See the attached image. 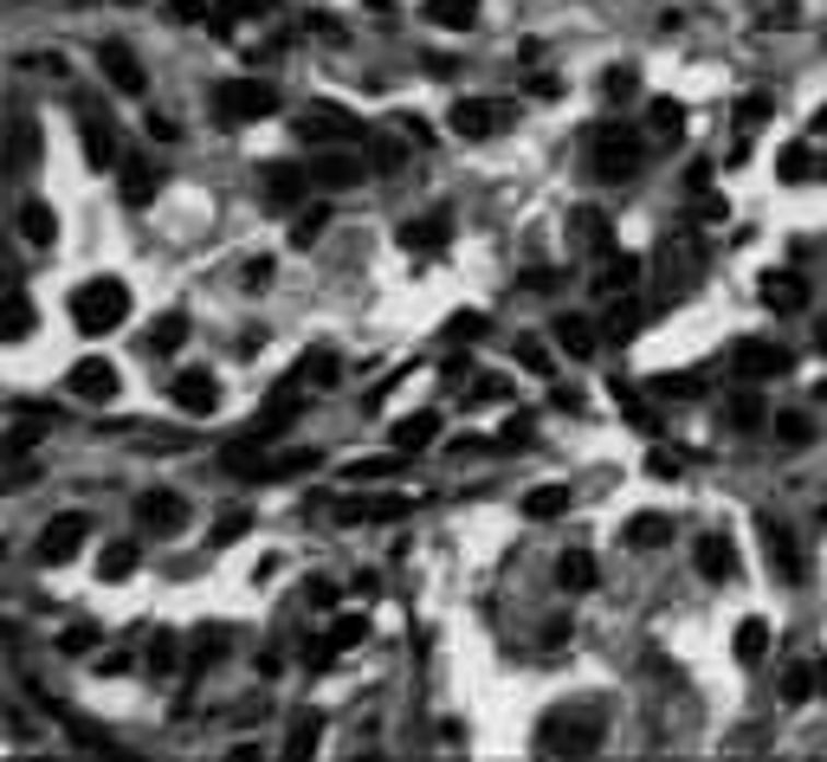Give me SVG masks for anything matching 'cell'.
I'll return each mask as SVG.
<instances>
[{
  "label": "cell",
  "mask_w": 827,
  "mask_h": 762,
  "mask_svg": "<svg viewBox=\"0 0 827 762\" xmlns=\"http://www.w3.org/2000/svg\"><path fill=\"white\" fill-rule=\"evenodd\" d=\"M627 550H666L673 543V517H660V511H640V517H627Z\"/></svg>",
  "instance_id": "603a6c76"
},
{
  "label": "cell",
  "mask_w": 827,
  "mask_h": 762,
  "mask_svg": "<svg viewBox=\"0 0 827 762\" xmlns=\"http://www.w3.org/2000/svg\"><path fill=\"white\" fill-rule=\"evenodd\" d=\"M815 685H822V659H815V666H789V672H782V697H789V704H802Z\"/></svg>",
  "instance_id": "7dc6e473"
},
{
  "label": "cell",
  "mask_w": 827,
  "mask_h": 762,
  "mask_svg": "<svg viewBox=\"0 0 827 762\" xmlns=\"http://www.w3.org/2000/svg\"><path fill=\"white\" fill-rule=\"evenodd\" d=\"M485 330H491L485 310H453V317H446V337H453V343H479Z\"/></svg>",
  "instance_id": "bcb514c9"
},
{
  "label": "cell",
  "mask_w": 827,
  "mask_h": 762,
  "mask_svg": "<svg viewBox=\"0 0 827 762\" xmlns=\"http://www.w3.org/2000/svg\"><path fill=\"white\" fill-rule=\"evenodd\" d=\"M408 511H414L408 497L382 491V497H356V504H343V511H337V524H401Z\"/></svg>",
  "instance_id": "ac0fdd59"
},
{
  "label": "cell",
  "mask_w": 827,
  "mask_h": 762,
  "mask_svg": "<svg viewBox=\"0 0 827 762\" xmlns=\"http://www.w3.org/2000/svg\"><path fill=\"white\" fill-rule=\"evenodd\" d=\"M762 420H769V408H762L750 388H744V395H731V426H737V433H757Z\"/></svg>",
  "instance_id": "f6af8a7d"
},
{
  "label": "cell",
  "mask_w": 827,
  "mask_h": 762,
  "mask_svg": "<svg viewBox=\"0 0 827 762\" xmlns=\"http://www.w3.org/2000/svg\"><path fill=\"white\" fill-rule=\"evenodd\" d=\"M504 395H511V382H498V375L473 382V408H479V401H504Z\"/></svg>",
  "instance_id": "94428289"
},
{
  "label": "cell",
  "mask_w": 827,
  "mask_h": 762,
  "mask_svg": "<svg viewBox=\"0 0 827 762\" xmlns=\"http://www.w3.org/2000/svg\"><path fill=\"white\" fill-rule=\"evenodd\" d=\"M20 239H26V246H53V239H59V213L46 208V201H26V208H20Z\"/></svg>",
  "instance_id": "83f0119b"
},
{
  "label": "cell",
  "mask_w": 827,
  "mask_h": 762,
  "mask_svg": "<svg viewBox=\"0 0 827 762\" xmlns=\"http://www.w3.org/2000/svg\"><path fill=\"white\" fill-rule=\"evenodd\" d=\"M408 253H440L446 239H453V220L446 213H420V220H401V233H395Z\"/></svg>",
  "instance_id": "ffe728a7"
},
{
  "label": "cell",
  "mask_w": 827,
  "mask_h": 762,
  "mask_svg": "<svg viewBox=\"0 0 827 762\" xmlns=\"http://www.w3.org/2000/svg\"><path fill=\"white\" fill-rule=\"evenodd\" d=\"M182 343H188V317H182V310L155 317V324H149V337H142V349H149V355H175Z\"/></svg>",
  "instance_id": "4dcf8cb0"
},
{
  "label": "cell",
  "mask_w": 827,
  "mask_h": 762,
  "mask_svg": "<svg viewBox=\"0 0 827 762\" xmlns=\"http://www.w3.org/2000/svg\"><path fill=\"white\" fill-rule=\"evenodd\" d=\"M698 575H704V582H731V575H737V550H731V543H724V537H698Z\"/></svg>",
  "instance_id": "d4e9b609"
},
{
  "label": "cell",
  "mask_w": 827,
  "mask_h": 762,
  "mask_svg": "<svg viewBox=\"0 0 827 762\" xmlns=\"http://www.w3.org/2000/svg\"><path fill=\"white\" fill-rule=\"evenodd\" d=\"M647 124H653V137H666V142H679V137H686V110H679L673 97H660V104L647 110Z\"/></svg>",
  "instance_id": "7bdbcfd3"
},
{
  "label": "cell",
  "mask_w": 827,
  "mask_h": 762,
  "mask_svg": "<svg viewBox=\"0 0 827 762\" xmlns=\"http://www.w3.org/2000/svg\"><path fill=\"white\" fill-rule=\"evenodd\" d=\"M615 401H620V414L633 420L640 433H653V408H647L653 395H647V388H615Z\"/></svg>",
  "instance_id": "c3c4849f"
},
{
  "label": "cell",
  "mask_w": 827,
  "mask_h": 762,
  "mask_svg": "<svg viewBox=\"0 0 827 762\" xmlns=\"http://www.w3.org/2000/svg\"><path fill=\"white\" fill-rule=\"evenodd\" d=\"M168 401L182 408V414H213V401H220V382L201 375V368H182L175 382H168Z\"/></svg>",
  "instance_id": "2e32d148"
},
{
  "label": "cell",
  "mask_w": 827,
  "mask_h": 762,
  "mask_svg": "<svg viewBox=\"0 0 827 762\" xmlns=\"http://www.w3.org/2000/svg\"><path fill=\"white\" fill-rule=\"evenodd\" d=\"M324 226H330V213H324V208L298 213V220H291V246H311V239H317V233H324Z\"/></svg>",
  "instance_id": "11a10c76"
},
{
  "label": "cell",
  "mask_w": 827,
  "mask_h": 762,
  "mask_svg": "<svg viewBox=\"0 0 827 762\" xmlns=\"http://www.w3.org/2000/svg\"><path fill=\"white\" fill-rule=\"evenodd\" d=\"M562 511H569V485H531L524 491V517H531V524H550Z\"/></svg>",
  "instance_id": "1f68e13d"
},
{
  "label": "cell",
  "mask_w": 827,
  "mask_h": 762,
  "mask_svg": "<svg viewBox=\"0 0 827 762\" xmlns=\"http://www.w3.org/2000/svg\"><path fill=\"white\" fill-rule=\"evenodd\" d=\"M408 459H414V453H401V446H395V453H375V459H349L343 479H349V485H388Z\"/></svg>",
  "instance_id": "7402d4cb"
},
{
  "label": "cell",
  "mask_w": 827,
  "mask_h": 762,
  "mask_svg": "<svg viewBox=\"0 0 827 762\" xmlns=\"http://www.w3.org/2000/svg\"><path fill=\"white\" fill-rule=\"evenodd\" d=\"M602 743V711L575 704V711H550L537 724V750H562V757H589Z\"/></svg>",
  "instance_id": "7a4b0ae2"
},
{
  "label": "cell",
  "mask_w": 827,
  "mask_h": 762,
  "mask_svg": "<svg viewBox=\"0 0 827 762\" xmlns=\"http://www.w3.org/2000/svg\"><path fill=\"white\" fill-rule=\"evenodd\" d=\"M304 472H317V453H311V446H291V453L266 459V485H278V479H304Z\"/></svg>",
  "instance_id": "74e56055"
},
{
  "label": "cell",
  "mask_w": 827,
  "mask_h": 762,
  "mask_svg": "<svg viewBox=\"0 0 827 762\" xmlns=\"http://www.w3.org/2000/svg\"><path fill=\"white\" fill-rule=\"evenodd\" d=\"M427 20L446 33H466V26H479V0H427Z\"/></svg>",
  "instance_id": "836d02e7"
},
{
  "label": "cell",
  "mask_w": 827,
  "mask_h": 762,
  "mask_svg": "<svg viewBox=\"0 0 827 762\" xmlns=\"http://www.w3.org/2000/svg\"><path fill=\"white\" fill-rule=\"evenodd\" d=\"M362 640H369V621H362V614H343V621H330L311 646H304V666H337V659L356 653Z\"/></svg>",
  "instance_id": "9c48e42d"
},
{
  "label": "cell",
  "mask_w": 827,
  "mask_h": 762,
  "mask_svg": "<svg viewBox=\"0 0 827 762\" xmlns=\"http://www.w3.org/2000/svg\"><path fill=\"white\" fill-rule=\"evenodd\" d=\"M769 433H776L782 446H795V453H802V446L815 439V420L802 414V408H782V414H769Z\"/></svg>",
  "instance_id": "d590c367"
},
{
  "label": "cell",
  "mask_w": 827,
  "mask_h": 762,
  "mask_svg": "<svg viewBox=\"0 0 827 762\" xmlns=\"http://www.w3.org/2000/svg\"><path fill=\"white\" fill-rule=\"evenodd\" d=\"M769 110H776V104H769V91H744V97H737V137L762 130V124H769Z\"/></svg>",
  "instance_id": "b9f144b4"
},
{
  "label": "cell",
  "mask_w": 827,
  "mask_h": 762,
  "mask_svg": "<svg viewBox=\"0 0 827 762\" xmlns=\"http://www.w3.org/2000/svg\"><path fill=\"white\" fill-rule=\"evenodd\" d=\"M757 537H762V550L776 555V568H782L789 582H802V555H795V543H789V530H782V524H776L769 511L757 517Z\"/></svg>",
  "instance_id": "cb8c5ba5"
},
{
  "label": "cell",
  "mask_w": 827,
  "mask_h": 762,
  "mask_svg": "<svg viewBox=\"0 0 827 762\" xmlns=\"http://www.w3.org/2000/svg\"><path fill=\"white\" fill-rule=\"evenodd\" d=\"M556 582H562L569 595H589V588L602 582V568H595V555H589V550H569L562 562H556Z\"/></svg>",
  "instance_id": "4316f807"
},
{
  "label": "cell",
  "mask_w": 827,
  "mask_h": 762,
  "mask_svg": "<svg viewBox=\"0 0 827 762\" xmlns=\"http://www.w3.org/2000/svg\"><path fill=\"white\" fill-rule=\"evenodd\" d=\"M362 149H369V168H375V175H395V168L408 162V149H401V142H388V137H369Z\"/></svg>",
  "instance_id": "ee69618b"
},
{
  "label": "cell",
  "mask_w": 827,
  "mask_h": 762,
  "mask_svg": "<svg viewBox=\"0 0 827 762\" xmlns=\"http://www.w3.org/2000/svg\"><path fill=\"white\" fill-rule=\"evenodd\" d=\"M569 226H575V239L595 253V259H615V220L602 208H575L569 213Z\"/></svg>",
  "instance_id": "d6986e66"
},
{
  "label": "cell",
  "mask_w": 827,
  "mask_h": 762,
  "mask_svg": "<svg viewBox=\"0 0 827 762\" xmlns=\"http://www.w3.org/2000/svg\"><path fill=\"white\" fill-rule=\"evenodd\" d=\"M266 188H272V201H298L311 188V168L304 162H278V168H266Z\"/></svg>",
  "instance_id": "e575fe53"
},
{
  "label": "cell",
  "mask_w": 827,
  "mask_h": 762,
  "mask_svg": "<svg viewBox=\"0 0 827 762\" xmlns=\"http://www.w3.org/2000/svg\"><path fill=\"white\" fill-rule=\"evenodd\" d=\"M433 439H440V414H433V408H420V414H408L401 426H395V446H401V453H414V459H420Z\"/></svg>",
  "instance_id": "484cf974"
},
{
  "label": "cell",
  "mask_w": 827,
  "mask_h": 762,
  "mask_svg": "<svg viewBox=\"0 0 827 762\" xmlns=\"http://www.w3.org/2000/svg\"><path fill=\"white\" fill-rule=\"evenodd\" d=\"M524 439H531V414H517L504 433H498V446H524Z\"/></svg>",
  "instance_id": "be15d7a7"
},
{
  "label": "cell",
  "mask_w": 827,
  "mask_h": 762,
  "mask_svg": "<svg viewBox=\"0 0 827 762\" xmlns=\"http://www.w3.org/2000/svg\"><path fill=\"white\" fill-rule=\"evenodd\" d=\"M298 142H362V124L343 104H311L298 117Z\"/></svg>",
  "instance_id": "ba28073f"
},
{
  "label": "cell",
  "mask_w": 827,
  "mask_h": 762,
  "mask_svg": "<svg viewBox=\"0 0 827 762\" xmlns=\"http://www.w3.org/2000/svg\"><path fill=\"white\" fill-rule=\"evenodd\" d=\"M272 110H278V91L266 78H233V84L213 91V117H220V124H259V117H272Z\"/></svg>",
  "instance_id": "3957f363"
},
{
  "label": "cell",
  "mask_w": 827,
  "mask_h": 762,
  "mask_svg": "<svg viewBox=\"0 0 827 762\" xmlns=\"http://www.w3.org/2000/svg\"><path fill=\"white\" fill-rule=\"evenodd\" d=\"M26 330H33V304H26V291H13L7 297V343H20Z\"/></svg>",
  "instance_id": "f5cc1de1"
},
{
  "label": "cell",
  "mask_w": 827,
  "mask_h": 762,
  "mask_svg": "<svg viewBox=\"0 0 827 762\" xmlns=\"http://www.w3.org/2000/svg\"><path fill=\"white\" fill-rule=\"evenodd\" d=\"M168 666H175V633H155V646H149V672L162 679Z\"/></svg>",
  "instance_id": "680465c9"
},
{
  "label": "cell",
  "mask_w": 827,
  "mask_h": 762,
  "mask_svg": "<svg viewBox=\"0 0 827 762\" xmlns=\"http://www.w3.org/2000/svg\"><path fill=\"white\" fill-rule=\"evenodd\" d=\"M517 368H524V375H550V349H544V337H517Z\"/></svg>",
  "instance_id": "816d5d0a"
},
{
  "label": "cell",
  "mask_w": 827,
  "mask_h": 762,
  "mask_svg": "<svg viewBox=\"0 0 827 762\" xmlns=\"http://www.w3.org/2000/svg\"><path fill=\"white\" fill-rule=\"evenodd\" d=\"M84 537H91V517H84V511H59V517L39 530L33 550H39V562H71V555L84 550Z\"/></svg>",
  "instance_id": "8fae6325"
},
{
  "label": "cell",
  "mask_w": 827,
  "mask_h": 762,
  "mask_svg": "<svg viewBox=\"0 0 827 762\" xmlns=\"http://www.w3.org/2000/svg\"><path fill=\"white\" fill-rule=\"evenodd\" d=\"M731 653L744 659V666H762V653H769V621H737V633H731Z\"/></svg>",
  "instance_id": "d6a6232c"
},
{
  "label": "cell",
  "mask_w": 827,
  "mask_h": 762,
  "mask_svg": "<svg viewBox=\"0 0 827 762\" xmlns=\"http://www.w3.org/2000/svg\"><path fill=\"white\" fill-rule=\"evenodd\" d=\"M66 388L78 395V401H117V368L104 362V355H84V362H71V375H66Z\"/></svg>",
  "instance_id": "5bb4252c"
},
{
  "label": "cell",
  "mask_w": 827,
  "mask_h": 762,
  "mask_svg": "<svg viewBox=\"0 0 827 762\" xmlns=\"http://www.w3.org/2000/svg\"><path fill=\"white\" fill-rule=\"evenodd\" d=\"M168 20L195 26V20H213V7H207V0H168Z\"/></svg>",
  "instance_id": "91938a15"
},
{
  "label": "cell",
  "mask_w": 827,
  "mask_h": 762,
  "mask_svg": "<svg viewBox=\"0 0 827 762\" xmlns=\"http://www.w3.org/2000/svg\"><path fill=\"white\" fill-rule=\"evenodd\" d=\"M795 13H802V7H795V0H776V7H762V20H776V26H789V20H795Z\"/></svg>",
  "instance_id": "e7e4bbea"
},
{
  "label": "cell",
  "mask_w": 827,
  "mask_h": 762,
  "mask_svg": "<svg viewBox=\"0 0 827 762\" xmlns=\"http://www.w3.org/2000/svg\"><path fill=\"white\" fill-rule=\"evenodd\" d=\"M97 71H104L110 91H124V97H142V91H149V71H142V59L124 46V39H104V46H97Z\"/></svg>",
  "instance_id": "7c38bea8"
},
{
  "label": "cell",
  "mask_w": 827,
  "mask_h": 762,
  "mask_svg": "<svg viewBox=\"0 0 827 762\" xmlns=\"http://www.w3.org/2000/svg\"><path fill=\"white\" fill-rule=\"evenodd\" d=\"M137 562H142L137 543H110L104 562H97V575H104V582H130V575H137Z\"/></svg>",
  "instance_id": "ab89813d"
},
{
  "label": "cell",
  "mask_w": 827,
  "mask_h": 762,
  "mask_svg": "<svg viewBox=\"0 0 827 762\" xmlns=\"http://www.w3.org/2000/svg\"><path fill=\"white\" fill-rule=\"evenodd\" d=\"M556 349H562V355H575V362H589V355H602V330H595L589 317H575V310H569V317H556Z\"/></svg>",
  "instance_id": "44dd1931"
},
{
  "label": "cell",
  "mask_w": 827,
  "mask_h": 762,
  "mask_svg": "<svg viewBox=\"0 0 827 762\" xmlns=\"http://www.w3.org/2000/svg\"><path fill=\"white\" fill-rule=\"evenodd\" d=\"M298 375H304L311 388H330V382H343V355H330V349H311V355L298 362Z\"/></svg>",
  "instance_id": "f35d334b"
},
{
  "label": "cell",
  "mask_w": 827,
  "mask_h": 762,
  "mask_svg": "<svg viewBox=\"0 0 827 762\" xmlns=\"http://www.w3.org/2000/svg\"><path fill=\"white\" fill-rule=\"evenodd\" d=\"M640 272H647L640 259H620V253H615V266L602 272V284H595V291H602V297H633V291H640Z\"/></svg>",
  "instance_id": "8d00e7d4"
},
{
  "label": "cell",
  "mask_w": 827,
  "mask_h": 762,
  "mask_svg": "<svg viewBox=\"0 0 827 762\" xmlns=\"http://www.w3.org/2000/svg\"><path fill=\"white\" fill-rule=\"evenodd\" d=\"M647 395H653V401H698V395H704V375H698V368L653 375V382H647Z\"/></svg>",
  "instance_id": "f546056e"
},
{
  "label": "cell",
  "mask_w": 827,
  "mask_h": 762,
  "mask_svg": "<svg viewBox=\"0 0 827 762\" xmlns=\"http://www.w3.org/2000/svg\"><path fill=\"white\" fill-rule=\"evenodd\" d=\"M266 7H272V0H220L226 20H246V13H266Z\"/></svg>",
  "instance_id": "6125c7cd"
},
{
  "label": "cell",
  "mask_w": 827,
  "mask_h": 762,
  "mask_svg": "<svg viewBox=\"0 0 827 762\" xmlns=\"http://www.w3.org/2000/svg\"><path fill=\"white\" fill-rule=\"evenodd\" d=\"M822 130H827V104H822V110H815V137H822Z\"/></svg>",
  "instance_id": "03108f58"
},
{
  "label": "cell",
  "mask_w": 827,
  "mask_h": 762,
  "mask_svg": "<svg viewBox=\"0 0 827 762\" xmlns=\"http://www.w3.org/2000/svg\"><path fill=\"white\" fill-rule=\"evenodd\" d=\"M589 162H595V175L602 181H627V175H640L647 168V142L633 137V130H589Z\"/></svg>",
  "instance_id": "277c9868"
},
{
  "label": "cell",
  "mask_w": 827,
  "mask_h": 762,
  "mask_svg": "<svg viewBox=\"0 0 827 762\" xmlns=\"http://www.w3.org/2000/svg\"><path fill=\"white\" fill-rule=\"evenodd\" d=\"M149 188H155V168H149V162H124V201L142 208V201H149Z\"/></svg>",
  "instance_id": "681fc988"
},
{
  "label": "cell",
  "mask_w": 827,
  "mask_h": 762,
  "mask_svg": "<svg viewBox=\"0 0 827 762\" xmlns=\"http://www.w3.org/2000/svg\"><path fill=\"white\" fill-rule=\"evenodd\" d=\"M446 130L459 142H491L498 130H511V104L504 97H453Z\"/></svg>",
  "instance_id": "8992f818"
},
{
  "label": "cell",
  "mask_w": 827,
  "mask_h": 762,
  "mask_svg": "<svg viewBox=\"0 0 827 762\" xmlns=\"http://www.w3.org/2000/svg\"><path fill=\"white\" fill-rule=\"evenodd\" d=\"M124 317H130V284H124V278H84V284L71 291V324H78L84 337H110Z\"/></svg>",
  "instance_id": "6da1fadb"
},
{
  "label": "cell",
  "mask_w": 827,
  "mask_h": 762,
  "mask_svg": "<svg viewBox=\"0 0 827 762\" xmlns=\"http://www.w3.org/2000/svg\"><path fill=\"white\" fill-rule=\"evenodd\" d=\"M137 524L149 537H182L188 530V504L175 497V491H142L137 497Z\"/></svg>",
  "instance_id": "4fadbf2b"
},
{
  "label": "cell",
  "mask_w": 827,
  "mask_h": 762,
  "mask_svg": "<svg viewBox=\"0 0 827 762\" xmlns=\"http://www.w3.org/2000/svg\"><path fill=\"white\" fill-rule=\"evenodd\" d=\"M246 530H253V511H226V517L213 524V543H240Z\"/></svg>",
  "instance_id": "9f6ffc18"
},
{
  "label": "cell",
  "mask_w": 827,
  "mask_h": 762,
  "mask_svg": "<svg viewBox=\"0 0 827 762\" xmlns=\"http://www.w3.org/2000/svg\"><path fill=\"white\" fill-rule=\"evenodd\" d=\"M762 304H776V310H802V304H808L802 272H769L762 278Z\"/></svg>",
  "instance_id": "f1b7e54d"
},
{
  "label": "cell",
  "mask_w": 827,
  "mask_h": 762,
  "mask_svg": "<svg viewBox=\"0 0 827 762\" xmlns=\"http://www.w3.org/2000/svg\"><path fill=\"white\" fill-rule=\"evenodd\" d=\"M304 388H311V382H304V375H298V368H291V375H284V382H278L272 395H266V408H259V414H253V426H246V433H240V439H253V446H266V439H278V433H284V426H291V420H298V408H304V401H298V395H304Z\"/></svg>",
  "instance_id": "52a82bcc"
},
{
  "label": "cell",
  "mask_w": 827,
  "mask_h": 762,
  "mask_svg": "<svg viewBox=\"0 0 827 762\" xmlns=\"http://www.w3.org/2000/svg\"><path fill=\"white\" fill-rule=\"evenodd\" d=\"M731 368H737L744 382H769V375H789V368H795V349H782V343H757V337H744V343L731 349Z\"/></svg>",
  "instance_id": "30bf717a"
},
{
  "label": "cell",
  "mask_w": 827,
  "mask_h": 762,
  "mask_svg": "<svg viewBox=\"0 0 827 762\" xmlns=\"http://www.w3.org/2000/svg\"><path fill=\"white\" fill-rule=\"evenodd\" d=\"M776 175H782V181H808V175H815V149H808V142H789V149L776 155Z\"/></svg>",
  "instance_id": "60d3db41"
},
{
  "label": "cell",
  "mask_w": 827,
  "mask_h": 762,
  "mask_svg": "<svg viewBox=\"0 0 827 762\" xmlns=\"http://www.w3.org/2000/svg\"><path fill=\"white\" fill-rule=\"evenodd\" d=\"M633 84H640V78H633V66H615V71H608V78H602V91H608V104H627V97H633Z\"/></svg>",
  "instance_id": "6f0895ef"
},
{
  "label": "cell",
  "mask_w": 827,
  "mask_h": 762,
  "mask_svg": "<svg viewBox=\"0 0 827 762\" xmlns=\"http://www.w3.org/2000/svg\"><path fill=\"white\" fill-rule=\"evenodd\" d=\"M704 266H711V246H704V239H691V233H686V239H673V246H660V259H653V272H660V284H666L660 297L673 304L679 291H691V284L704 278Z\"/></svg>",
  "instance_id": "5b68a950"
},
{
  "label": "cell",
  "mask_w": 827,
  "mask_h": 762,
  "mask_svg": "<svg viewBox=\"0 0 827 762\" xmlns=\"http://www.w3.org/2000/svg\"><path fill=\"white\" fill-rule=\"evenodd\" d=\"M317 743H324V724H317V717H298V724H291V737H284V750H291V757H311Z\"/></svg>",
  "instance_id": "f907efd6"
},
{
  "label": "cell",
  "mask_w": 827,
  "mask_h": 762,
  "mask_svg": "<svg viewBox=\"0 0 827 762\" xmlns=\"http://www.w3.org/2000/svg\"><path fill=\"white\" fill-rule=\"evenodd\" d=\"M91 646H97V621H71L66 633H59V653H71V659L91 653Z\"/></svg>",
  "instance_id": "db71d44e"
},
{
  "label": "cell",
  "mask_w": 827,
  "mask_h": 762,
  "mask_svg": "<svg viewBox=\"0 0 827 762\" xmlns=\"http://www.w3.org/2000/svg\"><path fill=\"white\" fill-rule=\"evenodd\" d=\"M304 168H311V188H356V181H362V162H356L349 149H324V155H311Z\"/></svg>",
  "instance_id": "e0dca14e"
},
{
  "label": "cell",
  "mask_w": 827,
  "mask_h": 762,
  "mask_svg": "<svg viewBox=\"0 0 827 762\" xmlns=\"http://www.w3.org/2000/svg\"><path fill=\"white\" fill-rule=\"evenodd\" d=\"M78 130H84V162L91 168H117V130L97 104H78Z\"/></svg>",
  "instance_id": "9a60e30c"
}]
</instances>
